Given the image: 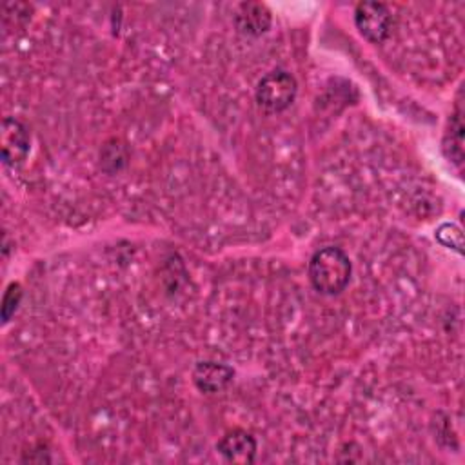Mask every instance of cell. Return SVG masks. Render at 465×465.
<instances>
[{
    "mask_svg": "<svg viewBox=\"0 0 465 465\" xmlns=\"http://www.w3.org/2000/svg\"><path fill=\"white\" fill-rule=\"evenodd\" d=\"M20 300H22V287L15 282L9 283L4 292V298H2V322L4 323H7L11 320V316L15 314V311L20 305Z\"/></svg>",
    "mask_w": 465,
    "mask_h": 465,
    "instance_id": "obj_10",
    "label": "cell"
},
{
    "mask_svg": "<svg viewBox=\"0 0 465 465\" xmlns=\"http://www.w3.org/2000/svg\"><path fill=\"white\" fill-rule=\"evenodd\" d=\"M234 378V371L218 361H198L193 369V383L205 394H216L229 387Z\"/></svg>",
    "mask_w": 465,
    "mask_h": 465,
    "instance_id": "obj_6",
    "label": "cell"
},
{
    "mask_svg": "<svg viewBox=\"0 0 465 465\" xmlns=\"http://www.w3.org/2000/svg\"><path fill=\"white\" fill-rule=\"evenodd\" d=\"M29 131L27 127L16 118H4L2 131H0V147H2V160L7 165H16L25 160L29 153Z\"/></svg>",
    "mask_w": 465,
    "mask_h": 465,
    "instance_id": "obj_4",
    "label": "cell"
},
{
    "mask_svg": "<svg viewBox=\"0 0 465 465\" xmlns=\"http://www.w3.org/2000/svg\"><path fill=\"white\" fill-rule=\"evenodd\" d=\"M436 240L447 247V249H452L456 251L458 254L463 252V234H461V229L456 225V223H441L436 232H434Z\"/></svg>",
    "mask_w": 465,
    "mask_h": 465,
    "instance_id": "obj_9",
    "label": "cell"
},
{
    "mask_svg": "<svg viewBox=\"0 0 465 465\" xmlns=\"http://www.w3.org/2000/svg\"><path fill=\"white\" fill-rule=\"evenodd\" d=\"M354 22L360 35L372 44L383 42L392 29V15L380 2H360L354 9Z\"/></svg>",
    "mask_w": 465,
    "mask_h": 465,
    "instance_id": "obj_3",
    "label": "cell"
},
{
    "mask_svg": "<svg viewBox=\"0 0 465 465\" xmlns=\"http://www.w3.org/2000/svg\"><path fill=\"white\" fill-rule=\"evenodd\" d=\"M351 260L340 247H323L309 262V280L322 294L341 292L351 280Z\"/></svg>",
    "mask_w": 465,
    "mask_h": 465,
    "instance_id": "obj_1",
    "label": "cell"
},
{
    "mask_svg": "<svg viewBox=\"0 0 465 465\" xmlns=\"http://www.w3.org/2000/svg\"><path fill=\"white\" fill-rule=\"evenodd\" d=\"M443 151L454 163H458V165L461 163V160H463V124H461L460 109L450 118V131L447 133V138L443 142Z\"/></svg>",
    "mask_w": 465,
    "mask_h": 465,
    "instance_id": "obj_8",
    "label": "cell"
},
{
    "mask_svg": "<svg viewBox=\"0 0 465 465\" xmlns=\"http://www.w3.org/2000/svg\"><path fill=\"white\" fill-rule=\"evenodd\" d=\"M256 449L258 445L254 436L243 429H234L225 432L216 443V450L223 456L225 461L240 463V465L252 463L256 458Z\"/></svg>",
    "mask_w": 465,
    "mask_h": 465,
    "instance_id": "obj_5",
    "label": "cell"
},
{
    "mask_svg": "<svg viewBox=\"0 0 465 465\" xmlns=\"http://www.w3.org/2000/svg\"><path fill=\"white\" fill-rule=\"evenodd\" d=\"M298 93V84L296 78L283 71V69H274L267 73L256 85V102L271 113H280L287 109Z\"/></svg>",
    "mask_w": 465,
    "mask_h": 465,
    "instance_id": "obj_2",
    "label": "cell"
},
{
    "mask_svg": "<svg viewBox=\"0 0 465 465\" xmlns=\"http://www.w3.org/2000/svg\"><path fill=\"white\" fill-rule=\"evenodd\" d=\"M234 25L243 35L260 36L271 27V11L260 2H242L234 9Z\"/></svg>",
    "mask_w": 465,
    "mask_h": 465,
    "instance_id": "obj_7",
    "label": "cell"
}]
</instances>
